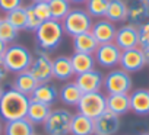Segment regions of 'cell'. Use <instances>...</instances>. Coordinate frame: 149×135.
<instances>
[{"label": "cell", "instance_id": "74e56055", "mask_svg": "<svg viewBox=\"0 0 149 135\" xmlns=\"http://www.w3.org/2000/svg\"><path fill=\"white\" fill-rule=\"evenodd\" d=\"M143 54H145V58H146V64H149V45L148 47H143Z\"/></svg>", "mask_w": 149, "mask_h": 135}, {"label": "cell", "instance_id": "52a82bcc", "mask_svg": "<svg viewBox=\"0 0 149 135\" xmlns=\"http://www.w3.org/2000/svg\"><path fill=\"white\" fill-rule=\"evenodd\" d=\"M133 87V80L130 74L121 69H113L104 77V89L107 95H129Z\"/></svg>", "mask_w": 149, "mask_h": 135}, {"label": "cell", "instance_id": "e0dca14e", "mask_svg": "<svg viewBox=\"0 0 149 135\" xmlns=\"http://www.w3.org/2000/svg\"><path fill=\"white\" fill-rule=\"evenodd\" d=\"M29 99L51 106L58 99V89L50 82L48 83H40L35 87V90L32 92V95L29 96Z\"/></svg>", "mask_w": 149, "mask_h": 135}, {"label": "cell", "instance_id": "f1b7e54d", "mask_svg": "<svg viewBox=\"0 0 149 135\" xmlns=\"http://www.w3.org/2000/svg\"><path fill=\"white\" fill-rule=\"evenodd\" d=\"M5 19L12 26H15L18 31H24L26 28V10H25L24 6H21V8H18V9L9 12V13H6Z\"/></svg>", "mask_w": 149, "mask_h": 135}, {"label": "cell", "instance_id": "1f68e13d", "mask_svg": "<svg viewBox=\"0 0 149 135\" xmlns=\"http://www.w3.org/2000/svg\"><path fill=\"white\" fill-rule=\"evenodd\" d=\"M25 10H26V28H25V31L35 32L42 22H41V19L37 16V13H35V10H34V8H32V3L28 5V6H25Z\"/></svg>", "mask_w": 149, "mask_h": 135}, {"label": "cell", "instance_id": "6da1fadb", "mask_svg": "<svg viewBox=\"0 0 149 135\" xmlns=\"http://www.w3.org/2000/svg\"><path fill=\"white\" fill-rule=\"evenodd\" d=\"M29 102H31L29 96L22 95L12 87L5 90L2 97H0V119L9 122L26 118Z\"/></svg>", "mask_w": 149, "mask_h": 135}, {"label": "cell", "instance_id": "44dd1931", "mask_svg": "<svg viewBox=\"0 0 149 135\" xmlns=\"http://www.w3.org/2000/svg\"><path fill=\"white\" fill-rule=\"evenodd\" d=\"M70 61H72L74 76L94 70L95 64H97L94 54H85V52H73L72 57H70Z\"/></svg>", "mask_w": 149, "mask_h": 135}, {"label": "cell", "instance_id": "277c9868", "mask_svg": "<svg viewBox=\"0 0 149 135\" xmlns=\"http://www.w3.org/2000/svg\"><path fill=\"white\" fill-rule=\"evenodd\" d=\"M92 25H94V21L85 9H70V12L61 21L63 31L69 36H76V35L89 32Z\"/></svg>", "mask_w": 149, "mask_h": 135}, {"label": "cell", "instance_id": "d6986e66", "mask_svg": "<svg viewBox=\"0 0 149 135\" xmlns=\"http://www.w3.org/2000/svg\"><path fill=\"white\" fill-rule=\"evenodd\" d=\"M40 83L35 80V77L29 73V70H25V71H21L15 76L13 82H12V89L18 90L19 93L22 95H26V96H31L32 92L35 90V87L38 86Z\"/></svg>", "mask_w": 149, "mask_h": 135}, {"label": "cell", "instance_id": "8992f818", "mask_svg": "<svg viewBox=\"0 0 149 135\" xmlns=\"http://www.w3.org/2000/svg\"><path fill=\"white\" fill-rule=\"evenodd\" d=\"M76 108L79 113L95 119L107 110V96L101 92L84 93Z\"/></svg>", "mask_w": 149, "mask_h": 135}, {"label": "cell", "instance_id": "cb8c5ba5", "mask_svg": "<svg viewBox=\"0 0 149 135\" xmlns=\"http://www.w3.org/2000/svg\"><path fill=\"white\" fill-rule=\"evenodd\" d=\"M72 45L74 52H85V54H94L98 48V42L91 34V31L72 36Z\"/></svg>", "mask_w": 149, "mask_h": 135}, {"label": "cell", "instance_id": "5bb4252c", "mask_svg": "<svg viewBox=\"0 0 149 135\" xmlns=\"http://www.w3.org/2000/svg\"><path fill=\"white\" fill-rule=\"evenodd\" d=\"M127 3V22L140 26L149 19V5L143 0H126Z\"/></svg>", "mask_w": 149, "mask_h": 135}, {"label": "cell", "instance_id": "d590c367", "mask_svg": "<svg viewBox=\"0 0 149 135\" xmlns=\"http://www.w3.org/2000/svg\"><path fill=\"white\" fill-rule=\"evenodd\" d=\"M9 77V70L6 69V65L3 62V60L0 58V84H2L3 82H6Z\"/></svg>", "mask_w": 149, "mask_h": 135}, {"label": "cell", "instance_id": "ba28073f", "mask_svg": "<svg viewBox=\"0 0 149 135\" xmlns=\"http://www.w3.org/2000/svg\"><path fill=\"white\" fill-rule=\"evenodd\" d=\"M29 73L38 83H48L53 80V60L50 58L48 52L37 49L29 67Z\"/></svg>", "mask_w": 149, "mask_h": 135}, {"label": "cell", "instance_id": "f546056e", "mask_svg": "<svg viewBox=\"0 0 149 135\" xmlns=\"http://www.w3.org/2000/svg\"><path fill=\"white\" fill-rule=\"evenodd\" d=\"M85 5V10L91 18H104L108 8V0H86Z\"/></svg>", "mask_w": 149, "mask_h": 135}, {"label": "cell", "instance_id": "8d00e7d4", "mask_svg": "<svg viewBox=\"0 0 149 135\" xmlns=\"http://www.w3.org/2000/svg\"><path fill=\"white\" fill-rule=\"evenodd\" d=\"M6 48H8V44L0 39V58H3V55H5V52H6Z\"/></svg>", "mask_w": 149, "mask_h": 135}, {"label": "cell", "instance_id": "5b68a950", "mask_svg": "<svg viewBox=\"0 0 149 135\" xmlns=\"http://www.w3.org/2000/svg\"><path fill=\"white\" fill-rule=\"evenodd\" d=\"M73 113L64 108L51 109L50 115L44 121V132L47 135H69Z\"/></svg>", "mask_w": 149, "mask_h": 135}, {"label": "cell", "instance_id": "e575fe53", "mask_svg": "<svg viewBox=\"0 0 149 135\" xmlns=\"http://www.w3.org/2000/svg\"><path fill=\"white\" fill-rule=\"evenodd\" d=\"M22 6V0H0V12L9 13Z\"/></svg>", "mask_w": 149, "mask_h": 135}, {"label": "cell", "instance_id": "b9f144b4", "mask_svg": "<svg viewBox=\"0 0 149 135\" xmlns=\"http://www.w3.org/2000/svg\"><path fill=\"white\" fill-rule=\"evenodd\" d=\"M34 3H37V2H48V0H32Z\"/></svg>", "mask_w": 149, "mask_h": 135}, {"label": "cell", "instance_id": "30bf717a", "mask_svg": "<svg viewBox=\"0 0 149 135\" xmlns=\"http://www.w3.org/2000/svg\"><path fill=\"white\" fill-rule=\"evenodd\" d=\"M120 69L130 73H137L140 70L145 69L146 65V58L143 54V49L140 47L132 48V49H126L121 51V57H120Z\"/></svg>", "mask_w": 149, "mask_h": 135}, {"label": "cell", "instance_id": "603a6c76", "mask_svg": "<svg viewBox=\"0 0 149 135\" xmlns=\"http://www.w3.org/2000/svg\"><path fill=\"white\" fill-rule=\"evenodd\" d=\"M107 110L117 116H123L130 110V97L129 95H107Z\"/></svg>", "mask_w": 149, "mask_h": 135}, {"label": "cell", "instance_id": "4316f807", "mask_svg": "<svg viewBox=\"0 0 149 135\" xmlns=\"http://www.w3.org/2000/svg\"><path fill=\"white\" fill-rule=\"evenodd\" d=\"M50 112H51V106L41 103V102L31 100L29 106H28V112H26V119L29 122H32L34 125H41V123H44V121L47 119Z\"/></svg>", "mask_w": 149, "mask_h": 135}, {"label": "cell", "instance_id": "ac0fdd59", "mask_svg": "<svg viewBox=\"0 0 149 135\" xmlns=\"http://www.w3.org/2000/svg\"><path fill=\"white\" fill-rule=\"evenodd\" d=\"M74 76L70 57L58 55L53 60V79L58 82H69Z\"/></svg>", "mask_w": 149, "mask_h": 135}, {"label": "cell", "instance_id": "2e32d148", "mask_svg": "<svg viewBox=\"0 0 149 135\" xmlns=\"http://www.w3.org/2000/svg\"><path fill=\"white\" fill-rule=\"evenodd\" d=\"M130 97V110L139 116L149 115V90L136 89L129 93Z\"/></svg>", "mask_w": 149, "mask_h": 135}, {"label": "cell", "instance_id": "9a60e30c", "mask_svg": "<svg viewBox=\"0 0 149 135\" xmlns=\"http://www.w3.org/2000/svg\"><path fill=\"white\" fill-rule=\"evenodd\" d=\"M116 32H117L116 23L110 22V21L105 19V18H104V19H98L97 22H94V25H92V28H91V34H92L94 38L97 39L98 45L114 42Z\"/></svg>", "mask_w": 149, "mask_h": 135}, {"label": "cell", "instance_id": "f35d334b", "mask_svg": "<svg viewBox=\"0 0 149 135\" xmlns=\"http://www.w3.org/2000/svg\"><path fill=\"white\" fill-rule=\"evenodd\" d=\"M70 3H76V5H81V3H86V0H69Z\"/></svg>", "mask_w": 149, "mask_h": 135}, {"label": "cell", "instance_id": "83f0119b", "mask_svg": "<svg viewBox=\"0 0 149 135\" xmlns=\"http://www.w3.org/2000/svg\"><path fill=\"white\" fill-rule=\"evenodd\" d=\"M48 6L51 12V19L61 22L66 15L70 12V2L69 0H48Z\"/></svg>", "mask_w": 149, "mask_h": 135}, {"label": "cell", "instance_id": "7c38bea8", "mask_svg": "<svg viewBox=\"0 0 149 135\" xmlns=\"http://www.w3.org/2000/svg\"><path fill=\"white\" fill-rule=\"evenodd\" d=\"M114 44L121 51L139 47V29H137V26L130 25V23H126V25L120 26L116 32Z\"/></svg>", "mask_w": 149, "mask_h": 135}, {"label": "cell", "instance_id": "7bdbcfd3", "mask_svg": "<svg viewBox=\"0 0 149 135\" xmlns=\"http://www.w3.org/2000/svg\"><path fill=\"white\" fill-rule=\"evenodd\" d=\"M140 135H149V131H146V132H142Z\"/></svg>", "mask_w": 149, "mask_h": 135}, {"label": "cell", "instance_id": "8fae6325", "mask_svg": "<svg viewBox=\"0 0 149 135\" xmlns=\"http://www.w3.org/2000/svg\"><path fill=\"white\" fill-rule=\"evenodd\" d=\"M120 116L111 113L110 110H105L94 119V134L97 135H116L120 131Z\"/></svg>", "mask_w": 149, "mask_h": 135}, {"label": "cell", "instance_id": "836d02e7", "mask_svg": "<svg viewBox=\"0 0 149 135\" xmlns=\"http://www.w3.org/2000/svg\"><path fill=\"white\" fill-rule=\"evenodd\" d=\"M137 29H139V47L140 48L148 47L149 45V19L140 26H137Z\"/></svg>", "mask_w": 149, "mask_h": 135}, {"label": "cell", "instance_id": "484cf974", "mask_svg": "<svg viewBox=\"0 0 149 135\" xmlns=\"http://www.w3.org/2000/svg\"><path fill=\"white\" fill-rule=\"evenodd\" d=\"M70 135H94V119L79 112L73 115L70 125Z\"/></svg>", "mask_w": 149, "mask_h": 135}, {"label": "cell", "instance_id": "ffe728a7", "mask_svg": "<svg viewBox=\"0 0 149 135\" xmlns=\"http://www.w3.org/2000/svg\"><path fill=\"white\" fill-rule=\"evenodd\" d=\"M104 18L113 23L127 22V3H126V0H108V8H107Z\"/></svg>", "mask_w": 149, "mask_h": 135}, {"label": "cell", "instance_id": "7a4b0ae2", "mask_svg": "<svg viewBox=\"0 0 149 135\" xmlns=\"http://www.w3.org/2000/svg\"><path fill=\"white\" fill-rule=\"evenodd\" d=\"M63 35H64V31H63L61 22L54 21V19L44 21L35 31L37 49H41L44 52L54 51L61 44Z\"/></svg>", "mask_w": 149, "mask_h": 135}, {"label": "cell", "instance_id": "ab89813d", "mask_svg": "<svg viewBox=\"0 0 149 135\" xmlns=\"http://www.w3.org/2000/svg\"><path fill=\"white\" fill-rule=\"evenodd\" d=\"M3 126H5V125L2 123V121H0V135H2V134H3Z\"/></svg>", "mask_w": 149, "mask_h": 135}, {"label": "cell", "instance_id": "7402d4cb", "mask_svg": "<svg viewBox=\"0 0 149 135\" xmlns=\"http://www.w3.org/2000/svg\"><path fill=\"white\" fill-rule=\"evenodd\" d=\"M34 126L35 125L29 122L26 118L9 121L3 126V135H34L35 134Z\"/></svg>", "mask_w": 149, "mask_h": 135}, {"label": "cell", "instance_id": "bcb514c9", "mask_svg": "<svg viewBox=\"0 0 149 135\" xmlns=\"http://www.w3.org/2000/svg\"><path fill=\"white\" fill-rule=\"evenodd\" d=\"M94 135H97V134H94Z\"/></svg>", "mask_w": 149, "mask_h": 135}, {"label": "cell", "instance_id": "d4e9b609", "mask_svg": "<svg viewBox=\"0 0 149 135\" xmlns=\"http://www.w3.org/2000/svg\"><path fill=\"white\" fill-rule=\"evenodd\" d=\"M82 95H84L82 90L78 87V84L74 82H67L58 90V97L61 103H64L66 106H78Z\"/></svg>", "mask_w": 149, "mask_h": 135}, {"label": "cell", "instance_id": "d6a6232c", "mask_svg": "<svg viewBox=\"0 0 149 135\" xmlns=\"http://www.w3.org/2000/svg\"><path fill=\"white\" fill-rule=\"evenodd\" d=\"M32 8H34L37 16L41 19V22L51 19V12H50L48 2H37V3H32Z\"/></svg>", "mask_w": 149, "mask_h": 135}, {"label": "cell", "instance_id": "60d3db41", "mask_svg": "<svg viewBox=\"0 0 149 135\" xmlns=\"http://www.w3.org/2000/svg\"><path fill=\"white\" fill-rule=\"evenodd\" d=\"M3 92H5V89H3V86H2V84H0V97H2Z\"/></svg>", "mask_w": 149, "mask_h": 135}, {"label": "cell", "instance_id": "4dcf8cb0", "mask_svg": "<svg viewBox=\"0 0 149 135\" xmlns=\"http://www.w3.org/2000/svg\"><path fill=\"white\" fill-rule=\"evenodd\" d=\"M18 34H19V31L15 26H12L5 18H0V39L3 42L10 45L18 38Z\"/></svg>", "mask_w": 149, "mask_h": 135}, {"label": "cell", "instance_id": "4fadbf2b", "mask_svg": "<svg viewBox=\"0 0 149 135\" xmlns=\"http://www.w3.org/2000/svg\"><path fill=\"white\" fill-rule=\"evenodd\" d=\"M74 83L82 90V93H92V92H101L104 87V74L98 70H91L82 74H78L74 79Z\"/></svg>", "mask_w": 149, "mask_h": 135}, {"label": "cell", "instance_id": "f6af8a7d", "mask_svg": "<svg viewBox=\"0 0 149 135\" xmlns=\"http://www.w3.org/2000/svg\"><path fill=\"white\" fill-rule=\"evenodd\" d=\"M34 135H38V134H34Z\"/></svg>", "mask_w": 149, "mask_h": 135}, {"label": "cell", "instance_id": "9c48e42d", "mask_svg": "<svg viewBox=\"0 0 149 135\" xmlns=\"http://www.w3.org/2000/svg\"><path fill=\"white\" fill-rule=\"evenodd\" d=\"M120 57H121V49L114 42L101 44L94 52L95 62L104 67V69H114V67H117L120 64Z\"/></svg>", "mask_w": 149, "mask_h": 135}, {"label": "cell", "instance_id": "3957f363", "mask_svg": "<svg viewBox=\"0 0 149 135\" xmlns=\"http://www.w3.org/2000/svg\"><path fill=\"white\" fill-rule=\"evenodd\" d=\"M3 62L9 73H21L25 70H29L31 62L34 60V54L24 45L19 44H10L6 48V52L3 55Z\"/></svg>", "mask_w": 149, "mask_h": 135}, {"label": "cell", "instance_id": "ee69618b", "mask_svg": "<svg viewBox=\"0 0 149 135\" xmlns=\"http://www.w3.org/2000/svg\"><path fill=\"white\" fill-rule=\"evenodd\" d=\"M143 2H146V3H148V5H149V0H143Z\"/></svg>", "mask_w": 149, "mask_h": 135}]
</instances>
